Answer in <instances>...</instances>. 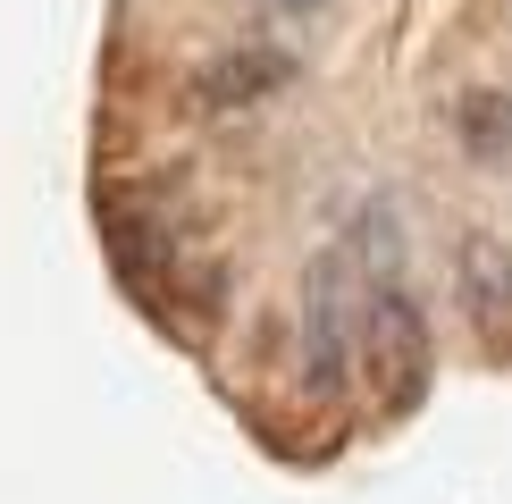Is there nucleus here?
I'll use <instances>...</instances> for the list:
<instances>
[{
  "instance_id": "39448f33",
  "label": "nucleus",
  "mask_w": 512,
  "mask_h": 504,
  "mask_svg": "<svg viewBox=\"0 0 512 504\" xmlns=\"http://www.w3.org/2000/svg\"><path fill=\"white\" fill-rule=\"evenodd\" d=\"M454 135H462V152L471 160H512V93H471V101H454Z\"/></svg>"
},
{
  "instance_id": "f257e3e1",
  "label": "nucleus",
  "mask_w": 512,
  "mask_h": 504,
  "mask_svg": "<svg viewBox=\"0 0 512 504\" xmlns=\"http://www.w3.org/2000/svg\"><path fill=\"white\" fill-rule=\"evenodd\" d=\"M353 370H370V387H378V404H387V412H412L420 395H429L437 345H429L420 303L403 294V278L361 294V353H353Z\"/></svg>"
},
{
  "instance_id": "7ed1b4c3",
  "label": "nucleus",
  "mask_w": 512,
  "mask_h": 504,
  "mask_svg": "<svg viewBox=\"0 0 512 504\" xmlns=\"http://www.w3.org/2000/svg\"><path fill=\"white\" fill-rule=\"evenodd\" d=\"M454 286H462V311H471L479 345H487V353H512V244L496 236V227L462 236Z\"/></svg>"
},
{
  "instance_id": "f03ea898",
  "label": "nucleus",
  "mask_w": 512,
  "mask_h": 504,
  "mask_svg": "<svg viewBox=\"0 0 512 504\" xmlns=\"http://www.w3.org/2000/svg\"><path fill=\"white\" fill-rule=\"evenodd\" d=\"M361 294H370V278H361L353 252H319V261H311L294 336H303V378H311L319 395H336V387L353 378V353H361Z\"/></svg>"
},
{
  "instance_id": "20e7f679",
  "label": "nucleus",
  "mask_w": 512,
  "mask_h": 504,
  "mask_svg": "<svg viewBox=\"0 0 512 504\" xmlns=\"http://www.w3.org/2000/svg\"><path fill=\"white\" fill-rule=\"evenodd\" d=\"M286 84H294V59L286 51H269V42H236V51L202 59L194 101H202V110H252V101L286 93Z\"/></svg>"
},
{
  "instance_id": "423d86ee",
  "label": "nucleus",
  "mask_w": 512,
  "mask_h": 504,
  "mask_svg": "<svg viewBox=\"0 0 512 504\" xmlns=\"http://www.w3.org/2000/svg\"><path fill=\"white\" fill-rule=\"evenodd\" d=\"M353 261H361V278H370V286H387L395 269H403V219H395V202H370V210H361Z\"/></svg>"
},
{
  "instance_id": "0eeeda50",
  "label": "nucleus",
  "mask_w": 512,
  "mask_h": 504,
  "mask_svg": "<svg viewBox=\"0 0 512 504\" xmlns=\"http://www.w3.org/2000/svg\"><path fill=\"white\" fill-rule=\"evenodd\" d=\"M277 9H294V17H303V9H319V0H277Z\"/></svg>"
}]
</instances>
